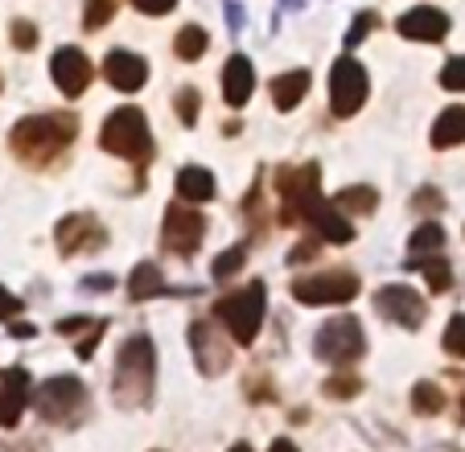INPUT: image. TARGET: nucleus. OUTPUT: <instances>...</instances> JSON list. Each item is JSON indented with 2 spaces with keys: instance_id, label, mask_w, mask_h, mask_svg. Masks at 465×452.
<instances>
[{
  "instance_id": "obj_37",
  "label": "nucleus",
  "mask_w": 465,
  "mask_h": 452,
  "mask_svg": "<svg viewBox=\"0 0 465 452\" xmlns=\"http://www.w3.org/2000/svg\"><path fill=\"white\" fill-rule=\"evenodd\" d=\"M173 5H177V0H132V9L144 13V17H165Z\"/></svg>"
},
{
  "instance_id": "obj_34",
  "label": "nucleus",
  "mask_w": 465,
  "mask_h": 452,
  "mask_svg": "<svg viewBox=\"0 0 465 452\" xmlns=\"http://www.w3.org/2000/svg\"><path fill=\"white\" fill-rule=\"evenodd\" d=\"M9 37H13V45H17V50H34V45H37V25H34V21H25V17H17V21H13V29H9Z\"/></svg>"
},
{
  "instance_id": "obj_22",
  "label": "nucleus",
  "mask_w": 465,
  "mask_h": 452,
  "mask_svg": "<svg viewBox=\"0 0 465 452\" xmlns=\"http://www.w3.org/2000/svg\"><path fill=\"white\" fill-rule=\"evenodd\" d=\"M465 144V107H445L432 123V148H457Z\"/></svg>"
},
{
  "instance_id": "obj_15",
  "label": "nucleus",
  "mask_w": 465,
  "mask_h": 452,
  "mask_svg": "<svg viewBox=\"0 0 465 452\" xmlns=\"http://www.w3.org/2000/svg\"><path fill=\"white\" fill-rule=\"evenodd\" d=\"M104 79L112 83L115 91H124V95H136V91L149 83V62L132 50H112L104 58Z\"/></svg>"
},
{
  "instance_id": "obj_32",
  "label": "nucleus",
  "mask_w": 465,
  "mask_h": 452,
  "mask_svg": "<svg viewBox=\"0 0 465 452\" xmlns=\"http://www.w3.org/2000/svg\"><path fill=\"white\" fill-rule=\"evenodd\" d=\"M449 358H465V313H457L453 321L445 325V338H440Z\"/></svg>"
},
{
  "instance_id": "obj_3",
  "label": "nucleus",
  "mask_w": 465,
  "mask_h": 452,
  "mask_svg": "<svg viewBox=\"0 0 465 452\" xmlns=\"http://www.w3.org/2000/svg\"><path fill=\"white\" fill-rule=\"evenodd\" d=\"M153 387H157V346H153L149 333H136L115 354L112 399L124 411H141V408H149Z\"/></svg>"
},
{
  "instance_id": "obj_36",
  "label": "nucleus",
  "mask_w": 465,
  "mask_h": 452,
  "mask_svg": "<svg viewBox=\"0 0 465 452\" xmlns=\"http://www.w3.org/2000/svg\"><path fill=\"white\" fill-rule=\"evenodd\" d=\"M440 206H445V198H440L437 190H420V193L412 198V210H420V214H437Z\"/></svg>"
},
{
  "instance_id": "obj_8",
  "label": "nucleus",
  "mask_w": 465,
  "mask_h": 452,
  "mask_svg": "<svg viewBox=\"0 0 465 452\" xmlns=\"http://www.w3.org/2000/svg\"><path fill=\"white\" fill-rule=\"evenodd\" d=\"M367 91H371V79H367V70H362V62L342 54V58L334 62V70H330V112H334L338 120H351V115L367 103Z\"/></svg>"
},
{
  "instance_id": "obj_10",
  "label": "nucleus",
  "mask_w": 465,
  "mask_h": 452,
  "mask_svg": "<svg viewBox=\"0 0 465 452\" xmlns=\"http://www.w3.org/2000/svg\"><path fill=\"white\" fill-rule=\"evenodd\" d=\"M359 276L354 271H317V276H301L292 280V300L301 305H346L359 296Z\"/></svg>"
},
{
  "instance_id": "obj_31",
  "label": "nucleus",
  "mask_w": 465,
  "mask_h": 452,
  "mask_svg": "<svg viewBox=\"0 0 465 452\" xmlns=\"http://www.w3.org/2000/svg\"><path fill=\"white\" fill-rule=\"evenodd\" d=\"M243 263H247V251H243V247H231V251H223L219 260L211 263V276L223 284V280H231L239 268H243Z\"/></svg>"
},
{
  "instance_id": "obj_11",
  "label": "nucleus",
  "mask_w": 465,
  "mask_h": 452,
  "mask_svg": "<svg viewBox=\"0 0 465 452\" xmlns=\"http://www.w3.org/2000/svg\"><path fill=\"white\" fill-rule=\"evenodd\" d=\"M375 313L387 317V321L404 325V329H420L424 317H429V305H424V296L408 284H383L375 292Z\"/></svg>"
},
{
  "instance_id": "obj_18",
  "label": "nucleus",
  "mask_w": 465,
  "mask_h": 452,
  "mask_svg": "<svg viewBox=\"0 0 465 452\" xmlns=\"http://www.w3.org/2000/svg\"><path fill=\"white\" fill-rule=\"evenodd\" d=\"M252 91H255L252 62H247L243 54H231L227 66H223V99H227L231 107H243L247 99H252Z\"/></svg>"
},
{
  "instance_id": "obj_9",
  "label": "nucleus",
  "mask_w": 465,
  "mask_h": 452,
  "mask_svg": "<svg viewBox=\"0 0 465 452\" xmlns=\"http://www.w3.org/2000/svg\"><path fill=\"white\" fill-rule=\"evenodd\" d=\"M203 235H206V218H203L198 206L173 201V206L165 210V222H161V247L173 251L177 260H190V255L198 251V243H203Z\"/></svg>"
},
{
  "instance_id": "obj_24",
  "label": "nucleus",
  "mask_w": 465,
  "mask_h": 452,
  "mask_svg": "<svg viewBox=\"0 0 465 452\" xmlns=\"http://www.w3.org/2000/svg\"><path fill=\"white\" fill-rule=\"evenodd\" d=\"M334 206L342 210V214H354V218H362V214H375V206H379V193L371 190V185H351V190H342L334 198Z\"/></svg>"
},
{
  "instance_id": "obj_39",
  "label": "nucleus",
  "mask_w": 465,
  "mask_h": 452,
  "mask_svg": "<svg viewBox=\"0 0 465 452\" xmlns=\"http://www.w3.org/2000/svg\"><path fill=\"white\" fill-rule=\"evenodd\" d=\"M313 255H317V243H313V239H309V243H297V247H292L289 263H309V260H313Z\"/></svg>"
},
{
  "instance_id": "obj_2",
  "label": "nucleus",
  "mask_w": 465,
  "mask_h": 452,
  "mask_svg": "<svg viewBox=\"0 0 465 452\" xmlns=\"http://www.w3.org/2000/svg\"><path fill=\"white\" fill-rule=\"evenodd\" d=\"M79 136V115L71 112H45V115H25L17 128L9 132L13 157L29 169H50L54 161L66 152Z\"/></svg>"
},
{
  "instance_id": "obj_41",
  "label": "nucleus",
  "mask_w": 465,
  "mask_h": 452,
  "mask_svg": "<svg viewBox=\"0 0 465 452\" xmlns=\"http://www.w3.org/2000/svg\"><path fill=\"white\" fill-rule=\"evenodd\" d=\"M457 419L465 424V374H461V383H457Z\"/></svg>"
},
{
  "instance_id": "obj_14",
  "label": "nucleus",
  "mask_w": 465,
  "mask_h": 452,
  "mask_svg": "<svg viewBox=\"0 0 465 452\" xmlns=\"http://www.w3.org/2000/svg\"><path fill=\"white\" fill-rule=\"evenodd\" d=\"M190 346H193V362H198V370H203L206 378H219L231 366V341L223 338L211 321L190 325Z\"/></svg>"
},
{
  "instance_id": "obj_30",
  "label": "nucleus",
  "mask_w": 465,
  "mask_h": 452,
  "mask_svg": "<svg viewBox=\"0 0 465 452\" xmlns=\"http://www.w3.org/2000/svg\"><path fill=\"white\" fill-rule=\"evenodd\" d=\"M112 13H115V0H87V5H83V29L99 34V29L112 21Z\"/></svg>"
},
{
  "instance_id": "obj_28",
  "label": "nucleus",
  "mask_w": 465,
  "mask_h": 452,
  "mask_svg": "<svg viewBox=\"0 0 465 452\" xmlns=\"http://www.w3.org/2000/svg\"><path fill=\"white\" fill-rule=\"evenodd\" d=\"M420 271H424V284H429V292H449V288H453V268H449L445 255H437V260H424Z\"/></svg>"
},
{
  "instance_id": "obj_40",
  "label": "nucleus",
  "mask_w": 465,
  "mask_h": 452,
  "mask_svg": "<svg viewBox=\"0 0 465 452\" xmlns=\"http://www.w3.org/2000/svg\"><path fill=\"white\" fill-rule=\"evenodd\" d=\"M83 284H87L91 292H107V288H112V276H87Z\"/></svg>"
},
{
  "instance_id": "obj_4",
  "label": "nucleus",
  "mask_w": 465,
  "mask_h": 452,
  "mask_svg": "<svg viewBox=\"0 0 465 452\" xmlns=\"http://www.w3.org/2000/svg\"><path fill=\"white\" fill-rule=\"evenodd\" d=\"M99 144H104V152H112L120 161H136V165L153 161V132L141 107H115L99 128Z\"/></svg>"
},
{
  "instance_id": "obj_29",
  "label": "nucleus",
  "mask_w": 465,
  "mask_h": 452,
  "mask_svg": "<svg viewBox=\"0 0 465 452\" xmlns=\"http://www.w3.org/2000/svg\"><path fill=\"white\" fill-rule=\"evenodd\" d=\"M173 107H177V120H182L185 128H193V123H198V112H203V95H198V87H182V91H177Z\"/></svg>"
},
{
  "instance_id": "obj_13",
  "label": "nucleus",
  "mask_w": 465,
  "mask_h": 452,
  "mask_svg": "<svg viewBox=\"0 0 465 452\" xmlns=\"http://www.w3.org/2000/svg\"><path fill=\"white\" fill-rule=\"evenodd\" d=\"M54 239H58L62 255H87L107 243V231H104V222L91 214H66L54 226Z\"/></svg>"
},
{
  "instance_id": "obj_20",
  "label": "nucleus",
  "mask_w": 465,
  "mask_h": 452,
  "mask_svg": "<svg viewBox=\"0 0 465 452\" xmlns=\"http://www.w3.org/2000/svg\"><path fill=\"white\" fill-rule=\"evenodd\" d=\"M408 251H412V268H420L424 260H437V255H445V226L432 222V218H424L420 226L412 231V239H408Z\"/></svg>"
},
{
  "instance_id": "obj_42",
  "label": "nucleus",
  "mask_w": 465,
  "mask_h": 452,
  "mask_svg": "<svg viewBox=\"0 0 465 452\" xmlns=\"http://www.w3.org/2000/svg\"><path fill=\"white\" fill-rule=\"evenodd\" d=\"M268 452H301V448H297L292 440H284V436H281V440H272V448H268Z\"/></svg>"
},
{
  "instance_id": "obj_16",
  "label": "nucleus",
  "mask_w": 465,
  "mask_h": 452,
  "mask_svg": "<svg viewBox=\"0 0 465 452\" xmlns=\"http://www.w3.org/2000/svg\"><path fill=\"white\" fill-rule=\"evenodd\" d=\"M29 399H34V383H29L25 366L0 370V427H17Z\"/></svg>"
},
{
  "instance_id": "obj_35",
  "label": "nucleus",
  "mask_w": 465,
  "mask_h": 452,
  "mask_svg": "<svg viewBox=\"0 0 465 452\" xmlns=\"http://www.w3.org/2000/svg\"><path fill=\"white\" fill-rule=\"evenodd\" d=\"M375 25H379V13H359V17H354V25H351V34H346V50H354V45H359Z\"/></svg>"
},
{
  "instance_id": "obj_21",
  "label": "nucleus",
  "mask_w": 465,
  "mask_h": 452,
  "mask_svg": "<svg viewBox=\"0 0 465 452\" xmlns=\"http://www.w3.org/2000/svg\"><path fill=\"white\" fill-rule=\"evenodd\" d=\"M272 103H276V112H292V107L305 99V91H309V70H284V74H276L272 79Z\"/></svg>"
},
{
  "instance_id": "obj_23",
  "label": "nucleus",
  "mask_w": 465,
  "mask_h": 452,
  "mask_svg": "<svg viewBox=\"0 0 465 452\" xmlns=\"http://www.w3.org/2000/svg\"><path fill=\"white\" fill-rule=\"evenodd\" d=\"M165 292V276H161L157 263H136L128 276V296L132 300H153V296Z\"/></svg>"
},
{
  "instance_id": "obj_43",
  "label": "nucleus",
  "mask_w": 465,
  "mask_h": 452,
  "mask_svg": "<svg viewBox=\"0 0 465 452\" xmlns=\"http://www.w3.org/2000/svg\"><path fill=\"white\" fill-rule=\"evenodd\" d=\"M227 452H255V448H252V444H231Z\"/></svg>"
},
{
  "instance_id": "obj_7",
  "label": "nucleus",
  "mask_w": 465,
  "mask_h": 452,
  "mask_svg": "<svg viewBox=\"0 0 465 452\" xmlns=\"http://www.w3.org/2000/svg\"><path fill=\"white\" fill-rule=\"evenodd\" d=\"M313 354L330 366H351L367 354V333H362L359 317H330L313 338Z\"/></svg>"
},
{
  "instance_id": "obj_38",
  "label": "nucleus",
  "mask_w": 465,
  "mask_h": 452,
  "mask_svg": "<svg viewBox=\"0 0 465 452\" xmlns=\"http://www.w3.org/2000/svg\"><path fill=\"white\" fill-rule=\"evenodd\" d=\"M21 296H13L9 288H0V321H13V317H21Z\"/></svg>"
},
{
  "instance_id": "obj_19",
  "label": "nucleus",
  "mask_w": 465,
  "mask_h": 452,
  "mask_svg": "<svg viewBox=\"0 0 465 452\" xmlns=\"http://www.w3.org/2000/svg\"><path fill=\"white\" fill-rule=\"evenodd\" d=\"M173 185H177V198L185 201V206H203V201H211L214 193V173L211 169H203V165H185L182 173L173 177Z\"/></svg>"
},
{
  "instance_id": "obj_26",
  "label": "nucleus",
  "mask_w": 465,
  "mask_h": 452,
  "mask_svg": "<svg viewBox=\"0 0 465 452\" xmlns=\"http://www.w3.org/2000/svg\"><path fill=\"white\" fill-rule=\"evenodd\" d=\"M440 408H445V391H440L437 383H416L412 387V411L416 416H440Z\"/></svg>"
},
{
  "instance_id": "obj_17",
  "label": "nucleus",
  "mask_w": 465,
  "mask_h": 452,
  "mask_svg": "<svg viewBox=\"0 0 465 452\" xmlns=\"http://www.w3.org/2000/svg\"><path fill=\"white\" fill-rule=\"evenodd\" d=\"M449 25H453V21H449V13L429 9V5H420V9H408L404 17L395 21L400 37H408V42H445Z\"/></svg>"
},
{
  "instance_id": "obj_25",
  "label": "nucleus",
  "mask_w": 465,
  "mask_h": 452,
  "mask_svg": "<svg viewBox=\"0 0 465 452\" xmlns=\"http://www.w3.org/2000/svg\"><path fill=\"white\" fill-rule=\"evenodd\" d=\"M206 45H211V37H206V29L203 25H185L182 34L173 37V54L182 62H198L206 54Z\"/></svg>"
},
{
  "instance_id": "obj_6",
  "label": "nucleus",
  "mask_w": 465,
  "mask_h": 452,
  "mask_svg": "<svg viewBox=\"0 0 465 452\" xmlns=\"http://www.w3.org/2000/svg\"><path fill=\"white\" fill-rule=\"evenodd\" d=\"M263 305H268V288H263V280H255V284L223 296L219 305H214V317L227 325L231 338H235L239 346H252L260 325H263Z\"/></svg>"
},
{
  "instance_id": "obj_27",
  "label": "nucleus",
  "mask_w": 465,
  "mask_h": 452,
  "mask_svg": "<svg viewBox=\"0 0 465 452\" xmlns=\"http://www.w3.org/2000/svg\"><path fill=\"white\" fill-rule=\"evenodd\" d=\"M322 395L325 399H354V395H362V378L359 374H330L322 383Z\"/></svg>"
},
{
  "instance_id": "obj_12",
  "label": "nucleus",
  "mask_w": 465,
  "mask_h": 452,
  "mask_svg": "<svg viewBox=\"0 0 465 452\" xmlns=\"http://www.w3.org/2000/svg\"><path fill=\"white\" fill-rule=\"evenodd\" d=\"M50 79L66 99H79L91 87V79H95V66H91V58L79 45H62L50 58Z\"/></svg>"
},
{
  "instance_id": "obj_1",
  "label": "nucleus",
  "mask_w": 465,
  "mask_h": 452,
  "mask_svg": "<svg viewBox=\"0 0 465 452\" xmlns=\"http://www.w3.org/2000/svg\"><path fill=\"white\" fill-rule=\"evenodd\" d=\"M322 169L309 161V165L292 169L284 165L281 173H276V190H281V201H284V218L289 222H301L309 226L317 239H325V243H354V226L342 218V210L334 206V201L322 198Z\"/></svg>"
},
{
  "instance_id": "obj_33",
  "label": "nucleus",
  "mask_w": 465,
  "mask_h": 452,
  "mask_svg": "<svg viewBox=\"0 0 465 452\" xmlns=\"http://www.w3.org/2000/svg\"><path fill=\"white\" fill-rule=\"evenodd\" d=\"M440 87L457 91V95L465 91V54L461 58H453V62H445V70H440Z\"/></svg>"
},
{
  "instance_id": "obj_5",
  "label": "nucleus",
  "mask_w": 465,
  "mask_h": 452,
  "mask_svg": "<svg viewBox=\"0 0 465 452\" xmlns=\"http://www.w3.org/2000/svg\"><path fill=\"white\" fill-rule=\"evenodd\" d=\"M34 403H37L45 424H58V427L83 424V416L91 411V395H87V387H83V378H74V374L45 378V383L34 391Z\"/></svg>"
}]
</instances>
